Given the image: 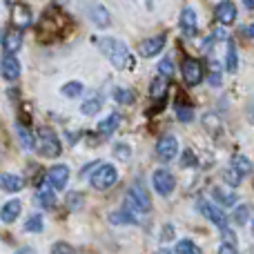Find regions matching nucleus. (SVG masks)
Wrapping results in <instances>:
<instances>
[{
  "instance_id": "14",
  "label": "nucleus",
  "mask_w": 254,
  "mask_h": 254,
  "mask_svg": "<svg viewBox=\"0 0 254 254\" xmlns=\"http://www.w3.org/2000/svg\"><path fill=\"white\" fill-rule=\"evenodd\" d=\"M214 18L221 25H232V22L237 20V7H234V2H230V0L219 2L214 9Z\"/></svg>"
},
{
  "instance_id": "27",
  "label": "nucleus",
  "mask_w": 254,
  "mask_h": 254,
  "mask_svg": "<svg viewBox=\"0 0 254 254\" xmlns=\"http://www.w3.org/2000/svg\"><path fill=\"white\" fill-rule=\"evenodd\" d=\"M248 219H250V205H246V203H241V205L234 207V214H232V221L237 225H246Z\"/></svg>"
},
{
  "instance_id": "2",
  "label": "nucleus",
  "mask_w": 254,
  "mask_h": 254,
  "mask_svg": "<svg viewBox=\"0 0 254 254\" xmlns=\"http://www.w3.org/2000/svg\"><path fill=\"white\" fill-rule=\"evenodd\" d=\"M36 136H38V138H36V147H38L40 156H47V158L61 156L63 145L52 127H40V129L36 131Z\"/></svg>"
},
{
  "instance_id": "11",
  "label": "nucleus",
  "mask_w": 254,
  "mask_h": 254,
  "mask_svg": "<svg viewBox=\"0 0 254 254\" xmlns=\"http://www.w3.org/2000/svg\"><path fill=\"white\" fill-rule=\"evenodd\" d=\"M165 38H167L165 34L152 36V38H145L143 43H140V47H138V54L143 58H154L156 54H161L163 47H165Z\"/></svg>"
},
{
  "instance_id": "30",
  "label": "nucleus",
  "mask_w": 254,
  "mask_h": 254,
  "mask_svg": "<svg viewBox=\"0 0 254 254\" xmlns=\"http://www.w3.org/2000/svg\"><path fill=\"white\" fill-rule=\"evenodd\" d=\"M18 138H20L22 147H27V149H34L36 147V138H34V134H31L27 127L18 125Z\"/></svg>"
},
{
  "instance_id": "35",
  "label": "nucleus",
  "mask_w": 254,
  "mask_h": 254,
  "mask_svg": "<svg viewBox=\"0 0 254 254\" xmlns=\"http://www.w3.org/2000/svg\"><path fill=\"white\" fill-rule=\"evenodd\" d=\"M63 94H65V96H80V94H83V85L78 83V80H71V83H67V85H63V89H61Z\"/></svg>"
},
{
  "instance_id": "41",
  "label": "nucleus",
  "mask_w": 254,
  "mask_h": 254,
  "mask_svg": "<svg viewBox=\"0 0 254 254\" xmlns=\"http://www.w3.org/2000/svg\"><path fill=\"white\" fill-rule=\"evenodd\" d=\"M221 234H223V241L228 243V246H234V243H237V234H234L230 228H228V230H223Z\"/></svg>"
},
{
  "instance_id": "24",
  "label": "nucleus",
  "mask_w": 254,
  "mask_h": 254,
  "mask_svg": "<svg viewBox=\"0 0 254 254\" xmlns=\"http://www.w3.org/2000/svg\"><path fill=\"white\" fill-rule=\"evenodd\" d=\"M89 16H92V20L96 22L98 27H107L112 22L110 18V11H107L103 4H96V7H92V11H89Z\"/></svg>"
},
{
  "instance_id": "46",
  "label": "nucleus",
  "mask_w": 254,
  "mask_h": 254,
  "mask_svg": "<svg viewBox=\"0 0 254 254\" xmlns=\"http://www.w3.org/2000/svg\"><path fill=\"white\" fill-rule=\"evenodd\" d=\"M243 7L250 9V11H252V9H254V0H243Z\"/></svg>"
},
{
  "instance_id": "22",
  "label": "nucleus",
  "mask_w": 254,
  "mask_h": 254,
  "mask_svg": "<svg viewBox=\"0 0 254 254\" xmlns=\"http://www.w3.org/2000/svg\"><path fill=\"white\" fill-rule=\"evenodd\" d=\"M167 80H170V78H165V76H158V78L152 80V87H149V96H152L154 101H161V98H165L167 85H170Z\"/></svg>"
},
{
  "instance_id": "29",
  "label": "nucleus",
  "mask_w": 254,
  "mask_h": 254,
  "mask_svg": "<svg viewBox=\"0 0 254 254\" xmlns=\"http://www.w3.org/2000/svg\"><path fill=\"white\" fill-rule=\"evenodd\" d=\"M176 254H203V252L196 243H192L190 239H183V241L176 243Z\"/></svg>"
},
{
  "instance_id": "9",
  "label": "nucleus",
  "mask_w": 254,
  "mask_h": 254,
  "mask_svg": "<svg viewBox=\"0 0 254 254\" xmlns=\"http://www.w3.org/2000/svg\"><path fill=\"white\" fill-rule=\"evenodd\" d=\"M176 154H179V143H176L174 136H161L156 143V156L163 163H170L176 158Z\"/></svg>"
},
{
  "instance_id": "8",
  "label": "nucleus",
  "mask_w": 254,
  "mask_h": 254,
  "mask_svg": "<svg viewBox=\"0 0 254 254\" xmlns=\"http://www.w3.org/2000/svg\"><path fill=\"white\" fill-rule=\"evenodd\" d=\"M11 25L13 29H29L31 25H34V13H31V9L27 7V4L18 2L11 7Z\"/></svg>"
},
{
  "instance_id": "34",
  "label": "nucleus",
  "mask_w": 254,
  "mask_h": 254,
  "mask_svg": "<svg viewBox=\"0 0 254 254\" xmlns=\"http://www.w3.org/2000/svg\"><path fill=\"white\" fill-rule=\"evenodd\" d=\"M203 125H205V129L210 131L212 136H214V134H221V121L216 119V116L205 114V119H203Z\"/></svg>"
},
{
  "instance_id": "31",
  "label": "nucleus",
  "mask_w": 254,
  "mask_h": 254,
  "mask_svg": "<svg viewBox=\"0 0 254 254\" xmlns=\"http://www.w3.org/2000/svg\"><path fill=\"white\" fill-rule=\"evenodd\" d=\"M114 98L119 103H123V105H131V103L136 101V92H134V89H116Z\"/></svg>"
},
{
  "instance_id": "18",
  "label": "nucleus",
  "mask_w": 254,
  "mask_h": 254,
  "mask_svg": "<svg viewBox=\"0 0 254 254\" xmlns=\"http://www.w3.org/2000/svg\"><path fill=\"white\" fill-rule=\"evenodd\" d=\"M22 205L18 198H13V201H7L2 205V210H0V219L4 221V223H13V221L18 219V214H20Z\"/></svg>"
},
{
  "instance_id": "39",
  "label": "nucleus",
  "mask_w": 254,
  "mask_h": 254,
  "mask_svg": "<svg viewBox=\"0 0 254 254\" xmlns=\"http://www.w3.org/2000/svg\"><path fill=\"white\" fill-rule=\"evenodd\" d=\"M52 254H76V250L69 246V243H65V241H58V243H54Z\"/></svg>"
},
{
  "instance_id": "25",
  "label": "nucleus",
  "mask_w": 254,
  "mask_h": 254,
  "mask_svg": "<svg viewBox=\"0 0 254 254\" xmlns=\"http://www.w3.org/2000/svg\"><path fill=\"white\" fill-rule=\"evenodd\" d=\"M232 167H234L237 172H241L243 176H246V174H252V172H254L252 161H250L248 156H243V154H237V156L232 158Z\"/></svg>"
},
{
  "instance_id": "4",
  "label": "nucleus",
  "mask_w": 254,
  "mask_h": 254,
  "mask_svg": "<svg viewBox=\"0 0 254 254\" xmlns=\"http://www.w3.org/2000/svg\"><path fill=\"white\" fill-rule=\"evenodd\" d=\"M116 181H119V170L112 163H101V167L92 174V185L96 190H110Z\"/></svg>"
},
{
  "instance_id": "42",
  "label": "nucleus",
  "mask_w": 254,
  "mask_h": 254,
  "mask_svg": "<svg viewBox=\"0 0 254 254\" xmlns=\"http://www.w3.org/2000/svg\"><path fill=\"white\" fill-rule=\"evenodd\" d=\"M172 237H174V230H172V225H165V228H163V234H161V241H170Z\"/></svg>"
},
{
  "instance_id": "50",
  "label": "nucleus",
  "mask_w": 254,
  "mask_h": 254,
  "mask_svg": "<svg viewBox=\"0 0 254 254\" xmlns=\"http://www.w3.org/2000/svg\"><path fill=\"white\" fill-rule=\"evenodd\" d=\"M252 234H254V221H252Z\"/></svg>"
},
{
  "instance_id": "32",
  "label": "nucleus",
  "mask_w": 254,
  "mask_h": 254,
  "mask_svg": "<svg viewBox=\"0 0 254 254\" xmlns=\"http://www.w3.org/2000/svg\"><path fill=\"white\" fill-rule=\"evenodd\" d=\"M241 179H243V174L241 172H237L234 167H230V170L223 172V181L228 185H232V188H239V185H241Z\"/></svg>"
},
{
  "instance_id": "12",
  "label": "nucleus",
  "mask_w": 254,
  "mask_h": 254,
  "mask_svg": "<svg viewBox=\"0 0 254 254\" xmlns=\"http://www.w3.org/2000/svg\"><path fill=\"white\" fill-rule=\"evenodd\" d=\"M179 25H181V31H183V36H188V38H192V36H196V31H198L196 11H194L192 7H185L183 11H181Z\"/></svg>"
},
{
  "instance_id": "7",
  "label": "nucleus",
  "mask_w": 254,
  "mask_h": 254,
  "mask_svg": "<svg viewBox=\"0 0 254 254\" xmlns=\"http://www.w3.org/2000/svg\"><path fill=\"white\" fill-rule=\"evenodd\" d=\"M152 185H154V190H156L161 196H170V194L174 192V188H176V179H174V174H172L170 170H156L154 172V176H152Z\"/></svg>"
},
{
  "instance_id": "16",
  "label": "nucleus",
  "mask_w": 254,
  "mask_h": 254,
  "mask_svg": "<svg viewBox=\"0 0 254 254\" xmlns=\"http://www.w3.org/2000/svg\"><path fill=\"white\" fill-rule=\"evenodd\" d=\"M36 203L45 210H52L56 205V190H52L49 185H43V188L36 192Z\"/></svg>"
},
{
  "instance_id": "10",
  "label": "nucleus",
  "mask_w": 254,
  "mask_h": 254,
  "mask_svg": "<svg viewBox=\"0 0 254 254\" xmlns=\"http://www.w3.org/2000/svg\"><path fill=\"white\" fill-rule=\"evenodd\" d=\"M0 74H2V78L7 80V83L18 80V76H20V63H18V58L13 56V54H4L2 56V63H0Z\"/></svg>"
},
{
  "instance_id": "40",
  "label": "nucleus",
  "mask_w": 254,
  "mask_h": 254,
  "mask_svg": "<svg viewBox=\"0 0 254 254\" xmlns=\"http://www.w3.org/2000/svg\"><path fill=\"white\" fill-rule=\"evenodd\" d=\"M221 83H223V78H221V69H219V65H212V69H210V85L212 87H221Z\"/></svg>"
},
{
  "instance_id": "6",
  "label": "nucleus",
  "mask_w": 254,
  "mask_h": 254,
  "mask_svg": "<svg viewBox=\"0 0 254 254\" xmlns=\"http://www.w3.org/2000/svg\"><path fill=\"white\" fill-rule=\"evenodd\" d=\"M205 76V69H203V63L196 61V58H185L183 61V80L190 85V87H196L198 83Z\"/></svg>"
},
{
  "instance_id": "49",
  "label": "nucleus",
  "mask_w": 254,
  "mask_h": 254,
  "mask_svg": "<svg viewBox=\"0 0 254 254\" xmlns=\"http://www.w3.org/2000/svg\"><path fill=\"white\" fill-rule=\"evenodd\" d=\"M156 254H174V252H170V250H165V248H163L161 252H156Z\"/></svg>"
},
{
  "instance_id": "13",
  "label": "nucleus",
  "mask_w": 254,
  "mask_h": 254,
  "mask_svg": "<svg viewBox=\"0 0 254 254\" xmlns=\"http://www.w3.org/2000/svg\"><path fill=\"white\" fill-rule=\"evenodd\" d=\"M69 181V167L67 165H54L47 172V185L52 190H63Z\"/></svg>"
},
{
  "instance_id": "45",
  "label": "nucleus",
  "mask_w": 254,
  "mask_h": 254,
  "mask_svg": "<svg viewBox=\"0 0 254 254\" xmlns=\"http://www.w3.org/2000/svg\"><path fill=\"white\" fill-rule=\"evenodd\" d=\"M243 36H246V38H254V22L243 27Z\"/></svg>"
},
{
  "instance_id": "28",
  "label": "nucleus",
  "mask_w": 254,
  "mask_h": 254,
  "mask_svg": "<svg viewBox=\"0 0 254 254\" xmlns=\"http://www.w3.org/2000/svg\"><path fill=\"white\" fill-rule=\"evenodd\" d=\"M45 221H43V216L40 214H31L29 219H27V223H25V232H29V234H36V232H43V228H45Z\"/></svg>"
},
{
  "instance_id": "3",
  "label": "nucleus",
  "mask_w": 254,
  "mask_h": 254,
  "mask_svg": "<svg viewBox=\"0 0 254 254\" xmlns=\"http://www.w3.org/2000/svg\"><path fill=\"white\" fill-rule=\"evenodd\" d=\"M125 210L134 212V214H149L152 212V198H149L147 190L140 188V185H134V188L127 192L125 203H123Z\"/></svg>"
},
{
  "instance_id": "15",
  "label": "nucleus",
  "mask_w": 254,
  "mask_h": 254,
  "mask_svg": "<svg viewBox=\"0 0 254 254\" xmlns=\"http://www.w3.org/2000/svg\"><path fill=\"white\" fill-rule=\"evenodd\" d=\"M22 45V31L20 29H4L2 34V49L4 54H13L18 52Z\"/></svg>"
},
{
  "instance_id": "26",
  "label": "nucleus",
  "mask_w": 254,
  "mask_h": 254,
  "mask_svg": "<svg viewBox=\"0 0 254 254\" xmlns=\"http://www.w3.org/2000/svg\"><path fill=\"white\" fill-rule=\"evenodd\" d=\"M225 69H228L230 74H234V71L239 69V54H237V45L234 43L228 45V54H225Z\"/></svg>"
},
{
  "instance_id": "21",
  "label": "nucleus",
  "mask_w": 254,
  "mask_h": 254,
  "mask_svg": "<svg viewBox=\"0 0 254 254\" xmlns=\"http://www.w3.org/2000/svg\"><path fill=\"white\" fill-rule=\"evenodd\" d=\"M110 221L114 225H136L138 223V214H134V212L121 207V212H114V214L110 216Z\"/></svg>"
},
{
  "instance_id": "51",
  "label": "nucleus",
  "mask_w": 254,
  "mask_h": 254,
  "mask_svg": "<svg viewBox=\"0 0 254 254\" xmlns=\"http://www.w3.org/2000/svg\"><path fill=\"white\" fill-rule=\"evenodd\" d=\"M4 2H7V4H9V2H11V0H4Z\"/></svg>"
},
{
  "instance_id": "19",
  "label": "nucleus",
  "mask_w": 254,
  "mask_h": 254,
  "mask_svg": "<svg viewBox=\"0 0 254 254\" xmlns=\"http://www.w3.org/2000/svg\"><path fill=\"white\" fill-rule=\"evenodd\" d=\"M212 198H214L219 205L223 207H232L237 205V194L232 192V190H223V188H214L212 190Z\"/></svg>"
},
{
  "instance_id": "37",
  "label": "nucleus",
  "mask_w": 254,
  "mask_h": 254,
  "mask_svg": "<svg viewBox=\"0 0 254 254\" xmlns=\"http://www.w3.org/2000/svg\"><path fill=\"white\" fill-rule=\"evenodd\" d=\"M83 201H85V196L80 192H71V194H67V207L69 210H80L83 207Z\"/></svg>"
},
{
  "instance_id": "43",
  "label": "nucleus",
  "mask_w": 254,
  "mask_h": 254,
  "mask_svg": "<svg viewBox=\"0 0 254 254\" xmlns=\"http://www.w3.org/2000/svg\"><path fill=\"white\" fill-rule=\"evenodd\" d=\"M181 163H183V165H192V163H196V156H194V154L188 149V152H185V156H183V161H181Z\"/></svg>"
},
{
  "instance_id": "33",
  "label": "nucleus",
  "mask_w": 254,
  "mask_h": 254,
  "mask_svg": "<svg viewBox=\"0 0 254 254\" xmlns=\"http://www.w3.org/2000/svg\"><path fill=\"white\" fill-rule=\"evenodd\" d=\"M176 116H179L181 123H190V121L194 119V110L190 105H181V103H176Z\"/></svg>"
},
{
  "instance_id": "1",
  "label": "nucleus",
  "mask_w": 254,
  "mask_h": 254,
  "mask_svg": "<svg viewBox=\"0 0 254 254\" xmlns=\"http://www.w3.org/2000/svg\"><path fill=\"white\" fill-rule=\"evenodd\" d=\"M98 45H101V52L105 54L107 58L112 61V65L116 67V69H129V67H134V58H131V54H129V47L123 43V40H119V38H98L96 40Z\"/></svg>"
},
{
  "instance_id": "48",
  "label": "nucleus",
  "mask_w": 254,
  "mask_h": 254,
  "mask_svg": "<svg viewBox=\"0 0 254 254\" xmlns=\"http://www.w3.org/2000/svg\"><path fill=\"white\" fill-rule=\"evenodd\" d=\"M18 254H34V250H31V248H20Z\"/></svg>"
},
{
  "instance_id": "47",
  "label": "nucleus",
  "mask_w": 254,
  "mask_h": 254,
  "mask_svg": "<svg viewBox=\"0 0 254 254\" xmlns=\"http://www.w3.org/2000/svg\"><path fill=\"white\" fill-rule=\"evenodd\" d=\"M248 116H250V121L254 123V103H250V110H248Z\"/></svg>"
},
{
  "instance_id": "44",
  "label": "nucleus",
  "mask_w": 254,
  "mask_h": 254,
  "mask_svg": "<svg viewBox=\"0 0 254 254\" xmlns=\"http://www.w3.org/2000/svg\"><path fill=\"white\" fill-rule=\"evenodd\" d=\"M219 254H237V248H234V246H228V243H223V246L219 248Z\"/></svg>"
},
{
  "instance_id": "38",
  "label": "nucleus",
  "mask_w": 254,
  "mask_h": 254,
  "mask_svg": "<svg viewBox=\"0 0 254 254\" xmlns=\"http://www.w3.org/2000/svg\"><path fill=\"white\" fill-rule=\"evenodd\" d=\"M114 154H116V158H119V161H129V158H131V147H129V145H125V143H119L114 147Z\"/></svg>"
},
{
  "instance_id": "36",
  "label": "nucleus",
  "mask_w": 254,
  "mask_h": 254,
  "mask_svg": "<svg viewBox=\"0 0 254 254\" xmlns=\"http://www.w3.org/2000/svg\"><path fill=\"white\" fill-rule=\"evenodd\" d=\"M158 76H165V78L174 76V63H172V58H163L158 63Z\"/></svg>"
},
{
  "instance_id": "5",
  "label": "nucleus",
  "mask_w": 254,
  "mask_h": 254,
  "mask_svg": "<svg viewBox=\"0 0 254 254\" xmlns=\"http://www.w3.org/2000/svg\"><path fill=\"white\" fill-rule=\"evenodd\" d=\"M196 205H198V210H201V214L205 216L210 223H214L221 232H223V230H228V216L223 214V210H221V207L212 205V203L205 201V198H198Z\"/></svg>"
},
{
  "instance_id": "20",
  "label": "nucleus",
  "mask_w": 254,
  "mask_h": 254,
  "mask_svg": "<svg viewBox=\"0 0 254 254\" xmlns=\"http://www.w3.org/2000/svg\"><path fill=\"white\" fill-rule=\"evenodd\" d=\"M119 125H121V116L116 114V112H112L107 119H103L101 123H98L96 129H98V134H101V136H110V134H114Z\"/></svg>"
},
{
  "instance_id": "17",
  "label": "nucleus",
  "mask_w": 254,
  "mask_h": 254,
  "mask_svg": "<svg viewBox=\"0 0 254 254\" xmlns=\"http://www.w3.org/2000/svg\"><path fill=\"white\" fill-rule=\"evenodd\" d=\"M0 185H2L4 192L13 194V192H20V190L25 188V179L18 174H2L0 176Z\"/></svg>"
},
{
  "instance_id": "23",
  "label": "nucleus",
  "mask_w": 254,
  "mask_h": 254,
  "mask_svg": "<svg viewBox=\"0 0 254 254\" xmlns=\"http://www.w3.org/2000/svg\"><path fill=\"white\" fill-rule=\"evenodd\" d=\"M103 107V98L98 96V94H94V96H89L87 101H83V105H80V112H83L85 116H94L98 114Z\"/></svg>"
}]
</instances>
